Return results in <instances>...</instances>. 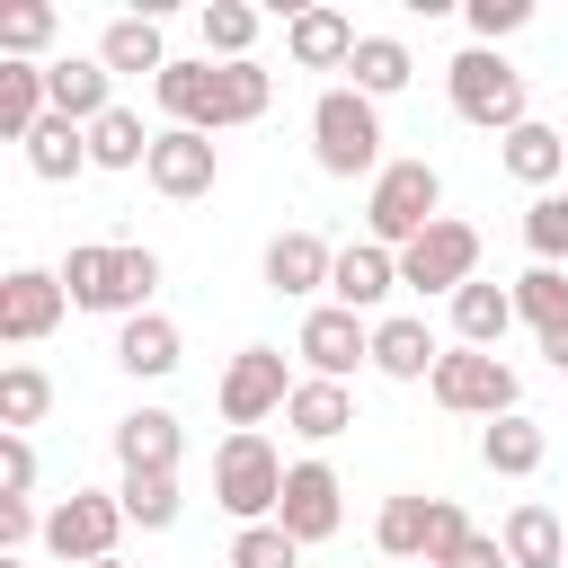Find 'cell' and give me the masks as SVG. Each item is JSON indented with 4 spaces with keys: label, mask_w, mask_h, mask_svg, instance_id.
Segmentation results:
<instances>
[{
    "label": "cell",
    "mask_w": 568,
    "mask_h": 568,
    "mask_svg": "<svg viewBox=\"0 0 568 568\" xmlns=\"http://www.w3.org/2000/svg\"><path fill=\"white\" fill-rule=\"evenodd\" d=\"M53 275H62L71 311H115V320H133V311H151V293H160V248L80 240V248H71Z\"/></svg>",
    "instance_id": "obj_1"
},
{
    "label": "cell",
    "mask_w": 568,
    "mask_h": 568,
    "mask_svg": "<svg viewBox=\"0 0 568 568\" xmlns=\"http://www.w3.org/2000/svg\"><path fill=\"white\" fill-rule=\"evenodd\" d=\"M311 160H320V178H382L390 169L382 160V106L355 80L311 98Z\"/></svg>",
    "instance_id": "obj_2"
},
{
    "label": "cell",
    "mask_w": 568,
    "mask_h": 568,
    "mask_svg": "<svg viewBox=\"0 0 568 568\" xmlns=\"http://www.w3.org/2000/svg\"><path fill=\"white\" fill-rule=\"evenodd\" d=\"M444 222V169L435 160H390L373 186H364V240L382 248H408L417 231Z\"/></svg>",
    "instance_id": "obj_3"
},
{
    "label": "cell",
    "mask_w": 568,
    "mask_h": 568,
    "mask_svg": "<svg viewBox=\"0 0 568 568\" xmlns=\"http://www.w3.org/2000/svg\"><path fill=\"white\" fill-rule=\"evenodd\" d=\"M444 89H453V115L462 124H479V133H515V124H532V98H524V71L506 62V53H488V44H470V53H453V71H444Z\"/></svg>",
    "instance_id": "obj_4"
},
{
    "label": "cell",
    "mask_w": 568,
    "mask_h": 568,
    "mask_svg": "<svg viewBox=\"0 0 568 568\" xmlns=\"http://www.w3.org/2000/svg\"><path fill=\"white\" fill-rule=\"evenodd\" d=\"M284 470H293V462H284L266 435H222V444H213V506H222L231 524H275Z\"/></svg>",
    "instance_id": "obj_5"
},
{
    "label": "cell",
    "mask_w": 568,
    "mask_h": 568,
    "mask_svg": "<svg viewBox=\"0 0 568 568\" xmlns=\"http://www.w3.org/2000/svg\"><path fill=\"white\" fill-rule=\"evenodd\" d=\"M435 408H453V417H479V426H497V417H515V399H524V382H515V364L506 355H479V346H444V364H435Z\"/></svg>",
    "instance_id": "obj_6"
},
{
    "label": "cell",
    "mask_w": 568,
    "mask_h": 568,
    "mask_svg": "<svg viewBox=\"0 0 568 568\" xmlns=\"http://www.w3.org/2000/svg\"><path fill=\"white\" fill-rule=\"evenodd\" d=\"M399 284H408V293H444V302H453L462 284H479V231L444 213L435 231H417V240L399 248Z\"/></svg>",
    "instance_id": "obj_7"
},
{
    "label": "cell",
    "mask_w": 568,
    "mask_h": 568,
    "mask_svg": "<svg viewBox=\"0 0 568 568\" xmlns=\"http://www.w3.org/2000/svg\"><path fill=\"white\" fill-rule=\"evenodd\" d=\"M115 532H124V506H115L106 488H71V497L44 515V550H53L62 568H98V559H115Z\"/></svg>",
    "instance_id": "obj_8"
},
{
    "label": "cell",
    "mask_w": 568,
    "mask_h": 568,
    "mask_svg": "<svg viewBox=\"0 0 568 568\" xmlns=\"http://www.w3.org/2000/svg\"><path fill=\"white\" fill-rule=\"evenodd\" d=\"M222 417H231V435H257L284 399H293V373H284V355L275 346H240L231 364H222Z\"/></svg>",
    "instance_id": "obj_9"
},
{
    "label": "cell",
    "mask_w": 568,
    "mask_h": 568,
    "mask_svg": "<svg viewBox=\"0 0 568 568\" xmlns=\"http://www.w3.org/2000/svg\"><path fill=\"white\" fill-rule=\"evenodd\" d=\"M62 311H71V293H62L53 266H9L0 275V337L9 346H44L62 328Z\"/></svg>",
    "instance_id": "obj_10"
},
{
    "label": "cell",
    "mask_w": 568,
    "mask_h": 568,
    "mask_svg": "<svg viewBox=\"0 0 568 568\" xmlns=\"http://www.w3.org/2000/svg\"><path fill=\"white\" fill-rule=\"evenodd\" d=\"M293 355L311 364V382H346L355 364H373V320H364V311H337V302H320V311L302 320Z\"/></svg>",
    "instance_id": "obj_11"
},
{
    "label": "cell",
    "mask_w": 568,
    "mask_h": 568,
    "mask_svg": "<svg viewBox=\"0 0 568 568\" xmlns=\"http://www.w3.org/2000/svg\"><path fill=\"white\" fill-rule=\"evenodd\" d=\"M275 524L311 550V541H337V524H346V488H337V470L311 453V462H293L284 470V506H275Z\"/></svg>",
    "instance_id": "obj_12"
},
{
    "label": "cell",
    "mask_w": 568,
    "mask_h": 568,
    "mask_svg": "<svg viewBox=\"0 0 568 568\" xmlns=\"http://www.w3.org/2000/svg\"><path fill=\"white\" fill-rule=\"evenodd\" d=\"M169 204H195V195H213V178H222V151H213V133H186V124H160V142H151V169H142Z\"/></svg>",
    "instance_id": "obj_13"
},
{
    "label": "cell",
    "mask_w": 568,
    "mask_h": 568,
    "mask_svg": "<svg viewBox=\"0 0 568 568\" xmlns=\"http://www.w3.org/2000/svg\"><path fill=\"white\" fill-rule=\"evenodd\" d=\"M257 275H266V293H275V302H311V293H328V275H337V248H328L320 231H275Z\"/></svg>",
    "instance_id": "obj_14"
},
{
    "label": "cell",
    "mask_w": 568,
    "mask_h": 568,
    "mask_svg": "<svg viewBox=\"0 0 568 568\" xmlns=\"http://www.w3.org/2000/svg\"><path fill=\"white\" fill-rule=\"evenodd\" d=\"M390 293H399V248H382V240H346V248H337V275H328V302L373 320Z\"/></svg>",
    "instance_id": "obj_15"
},
{
    "label": "cell",
    "mask_w": 568,
    "mask_h": 568,
    "mask_svg": "<svg viewBox=\"0 0 568 568\" xmlns=\"http://www.w3.org/2000/svg\"><path fill=\"white\" fill-rule=\"evenodd\" d=\"M44 98H53V115L98 124V115H115V71L98 53H62V62H44Z\"/></svg>",
    "instance_id": "obj_16"
},
{
    "label": "cell",
    "mask_w": 568,
    "mask_h": 568,
    "mask_svg": "<svg viewBox=\"0 0 568 568\" xmlns=\"http://www.w3.org/2000/svg\"><path fill=\"white\" fill-rule=\"evenodd\" d=\"M355 44H364V36H355L346 9H293V18H284V53H293L302 71H346Z\"/></svg>",
    "instance_id": "obj_17"
},
{
    "label": "cell",
    "mask_w": 568,
    "mask_h": 568,
    "mask_svg": "<svg viewBox=\"0 0 568 568\" xmlns=\"http://www.w3.org/2000/svg\"><path fill=\"white\" fill-rule=\"evenodd\" d=\"M275 106V71L266 62H213V98H204V133H231V124H257Z\"/></svg>",
    "instance_id": "obj_18"
},
{
    "label": "cell",
    "mask_w": 568,
    "mask_h": 568,
    "mask_svg": "<svg viewBox=\"0 0 568 568\" xmlns=\"http://www.w3.org/2000/svg\"><path fill=\"white\" fill-rule=\"evenodd\" d=\"M497 160H506V178H515V186H532V195H550V186L568 178V133L532 115V124H515V133L497 142Z\"/></svg>",
    "instance_id": "obj_19"
},
{
    "label": "cell",
    "mask_w": 568,
    "mask_h": 568,
    "mask_svg": "<svg viewBox=\"0 0 568 568\" xmlns=\"http://www.w3.org/2000/svg\"><path fill=\"white\" fill-rule=\"evenodd\" d=\"M178 355H186V337H178V320H169V311H133V320L115 328V364H124L133 382H169V373H178Z\"/></svg>",
    "instance_id": "obj_20"
},
{
    "label": "cell",
    "mask_w": 568,
    "mask_h": 568,
    "mask_svg": "<svg viewBox=\"0 0 568 568\" xmlns=\"http://www.w3.org/2000/svg\"><path fill=\"white\" fill-rule=\"evenodd\" d=\"M435 364H444V346H435V328L426 320H373V373L382 382H435Z\"/></svg>",
    "instance_id": "obj_21"
},
{
    "label": "cell",
    "mask_w": 568,
    "mask_h": 568,
    "mask_svg": "<svg viewBox=\"0 0 568 568\" xmlns=\"http://www.w3.org/2000/svg\"><path fill=\"white\" fill-rule=\"evenodd\" d=\"M178 453H186L178 408H124L115 417V462L124 470H178Z\"/></svg>",
    "instance_id": "obj_22"
},
{
    "label": "cell",
    "mask_w": 568,
    "mask_h": 568,
    "mask_svg": "<svg viewBox=\"0 0 568 568\" xmlns=\"http://www.w3.org/2000/svg\"><path fill=\"white\" fill-rule=\"evenodd\" d=\"M98 62L115 71V80H133V71H169L178 53H169V36H160V18H142V9H124V18H106V36H98Z\"/></svg>",
    "instance_id": "obj_23"
},
{
    "label": "cell",
    "mask_w": 568,
    "mask_h": 568,
    "mask_svg": "<svg viewBox=\"0 0 568 568\" xmlns=\"http://www.w3.org/2000/svg\"><path fill=\"white\" fill-rule=\"evenodd\" d=\"M506 328H515V284H488V275H479V284H462V293H453V337H462V346L497 355V346H506Z\"/></svg>",
    "instance_id": "obj_24"
},
{
    "label": "cell",
    "mask_w": 568,
    "mask_h": 568,
    "mask_svg": "<svg viewBox=\"0 0 568 568\" xmlns=\"http://www.w3.org/2000/svg\"><path fill=\"white\" fill-rule=\"evenodd\" d=\"M284 426L302 435V444H337L346 426H355V390L346 382H293V399H284Z\"/></svg>",
    "instance_id": "obj_25"
},
{
    "label": "cell",
    "mask_w": 568,
    "mask_h": 568,
    "mask_svg": "<svg viewBox=\"0 0 568 568\" xmlns=\"http://www.w3.org/2000/svg\"><path fill=\"white\" fill-rule=\"evenodd\" d=\"M426 532H435V497H426V488H399V497H382V515H373V541H382V559H399V568H426Z\"/></svg>",
    "instance_id": "obj_26"
},
{
    "label": "cell",
    "mask_w": 568,
    "mask_h": 568,
    "mask_svg": "<svg viewBox=\"0 0 568 568\" xmlns=\"http://www.w3.org/2000/svg\"><path fill=\"white\" fill-rule=\"evenodd\" d=\"M497 541H506V559H515V568H568V524H559L541 497H524V506L506 515V532H497Z\"/></svg>",
    "instance_id": "obj_27"
},
{
    "label": "cell",
    "mask_w": 568,
    "mask_h": 568,
    "mask_svg": "<svg viewBox=\"0 0 568 568\" xmlns=\"http://www.w3.org/2000/svg\"><path fill=\"white\" fill-rule=\"evenodd\" d=\"M479 462L497 470V479H532L541 462H550V435L515 408V417H497V426H479Z\"/></svg>",
    "instance_id": "obj_28"
},
{
    "label": "cell",
    "mask_w": 568,
    "mask_h": 568,
    "mask_svg": "<svg viewBox=\"0 0 568 568\" xmlns=\"http://www.w3.org/2000/svg\"><path fill=\"white\" fill-rule=\"evenodd\" d=\"M27 169H36L44 186L80 178V169H89V124H71V115H44V124L27 133Z\"/></svg>",
    "instance_id": "obj_29"
},
{
    "label": "cell",
    "mask_w": 568,
    "mask_h": 568,
    "mask_svg": "<svg viewBox=\"0 0 568 568\" xmlns=\"http://www.w3.org/2000/svg\"><path fill=\"white\" fill-rule=\"evenodd\" d=\"M346 71H355V89H364V98H373V106H382V98H399V89H408V80H417V53H408V44H399V36H364V44H355V62H346Z\"/></svg>",
    "instance_id": "obj_30"
},
{
    "label": "cell",
    "mask_w": 568,
    "mask_h": 568,
    "mask_svg": "<svg viewBox=\"0 0 568 568\" xmlns=\"http://www.w3.org/2000/svg\"><path fill=\"white\" fill-rule=\"evenodd\" d=\"M44 115H53V98H44V62H0V133L27 142Z\"/></svg>",
    "instance_id": "obj_31"
},
{
    "label": "cell",
    "mask_w": 568,
    "mask_h": 568,
    "mask_svg": "<svg viewBox=\"0 0 568 568\" xmlns=\"http://www.w3.org/2000/svg\"><path fill=\"white\" fill-rule=\"evenodd\" d=\"M115 506H124V524H142V532H169L178 524V470H124L115 479Z\"/></svg>",
    "instance_id": "obj_32"
},
{
    "label": "cell",
    "mask_w": 568,
    "mask_h": 568,
    "mask_svg": "<svg viewBox=\"0 0 568 568\" xmlns=\"http://www.w3.org/2000/svg\"><path fill=\"white\" fill-rule=\"evenodd\" d=\"M53 36H62V9L53 0H9L0 9V62H44Z\"/></svg>",
    "instance_id": "obj_33"
},
{
    "label": "cell",
    "mask_w": 568,
    "mask_h": 568,
    "mask_svg": "<svg viewBox=\"0 0 568 568\" xmlns=\"http://www.w3.org/2000/svg\"><path fill=\"white\" fill-rule=\"evenodd\" d=\"M204 62H257V9L248 0H204Z\"/></svg>",
    "instance_id": "obj_34"
},
{
    "label": "cell",
    "mask_w": 568,
    "mask_h": 568,
    "mask_svg": "<svg viewBox=\"0 0 568 568\" xmlns=\"http://www.w3.org/2000/svg\"><path fill=\"white\" fill-rule=\"evenodd\" d=\"M151 142H160V133H142V115L115 106V115L89 124V169H151Z\"/></svg>",
    "instance_id": "obj_35"
},
{
    "label": "cell",
    "mask_w": 568,
    "mask_h": 568,
    "mask_svg": "<svg viewBox=\"0 0 568 568\" xmlns=\"http://www.w3.org/2000/svg\"><path fill=\"white\" fill-rule=\"evenodd\" d=\"M515 320H524L532 337L568 328V266H524V275H515Z\"/></svg>",
    "instance_id": "obj_36"
},
{
    "label": "cell",
    "mask_w": 568,
    "mask_h": 568,
    "mask_svg": "<svg viewBox=\"0 0 568 568\" xmlns=\"http://www.w3.org/2000/svg\"><path fill=\"white\" fill-rule=\"evenodd\" d=\"M151 98H160V115H169V124H186V133H204V98H213V62H169V71L151 80Z\"/></svg>",
    "instance_id": "obj_37"
},
{
    "label": "cell",
    "mask_w": 568,
    "mask_h": 568,
    "mask_svg": "<svg viewBox=\"0 0 568 568\" xmlns=\"http://www.w3.org/2000/svg\"><path fill=\"white\" fill-rule=\"evenodd\" d=\"M44 408H53V382H44V364H9V373H0V435H27V426H44Z\"/></svg>",
    "instance_id": "obj_38"
},
{
    "label": "cell",
    "mask_w": 568,
    "mask_h": 568,
    "mask_svg": "<svg viewBox=\"0 0 568 568\" xmlns=\"http://www.w3.org/2000/svg\"><path fill=\"white\" fill-rule=\"evenodd\" d=\"M524 248H532V266H568V195L559 186L524 204Z\"/></svg>",
    "instance_id": "obj_39"
},
{
    "label": "cell",
    "mask_w": 568,
    "mask_h": 568,
    "mask_svg": "<svg viewBox=\"0 0 568 568\" xmlns=\"http://www.w3.org/2000/svg\"><path fill=\"white\" fill-rule=\"evenodd\" d=\"M231 568H302V541L284 524H240L231 532Z\"/></svg>",
    "instance_id": "obj_40"
},
{
    "label": "cell",
    "mask_w": 568,
    "mask_h": 568,
    "mask_svg": "<svg viewBox=\"0 0 568 568\" xmlns=\"http://www.w3.org/2000/svg\"><path fill=\"white\" fill-rule=\"evenodd\" d=\"M532 27V0H470V36L497 53V36H524Z\"/></svg>",
    "instance_id": "obj_41"
},
{
    "label": "cell",
    "mask_w": 568,
    "mask_h": 568,
    "mask_svg": "<svg viewBox=\"0 0 568 568\" xmlns=\"http://www.w3.org/2000/svg\"><path fill=\"white\" fill-rule=\"evenodd\" d=\"M27 488H36V444L0 435V497H27Z\"/></svg>",
    "instance_id": "obj_42"
},
{
    "label": "cell",
    "mask_w": 568,
    "mask_h": 568,
    "mask_svg": "<svg viewBox=\"0 0 568 568\" xmlns=\"http://www.w3.org/2000/svg\"><path fill=\"white\" fill-rule=\"evenodd\" d=\"M444 568H515V559H506V541H497V532H470V541H462Z\"/></svg>",
    "instance_id": "obj_43"
},
{
    "label": "cell",
    "mask_w": 568,
    "mask_h": 568,
    "mask_svg": "<svg viewBox=\"0 0 568 568\" xmlns=\"http://www.w3.org/2000/svg\"><path fill=\"white\" fill-rule=\"evenodd\" d=\"M541 355H550V373H568V328H550V337H541Z\"/></svg>",
    "instance_id": "obj_44"
},
{
    "label": "cell",
    "mask_w": 568,
    "mask_h": 568,
    "mask_svg": "<svg viewBox=\"0 0 568 568\" xmlns=\"http://www.w3.org/2000/svg\"><path fill=\"white\" fill-rule=\"evenodd\" d=\"M0 568H36V559H0Z\"/></svg>",
    "instance_id": "obj_45"
},
{
    "label": "cell",
    "mask_w": 568,
    "mask_h": 568,
    "mask_svg": "<svg viewBox=\"0 0 568 568\" xmlns=\"http://www.w3.org/2000/svg\"><path fill=\"white\" fill-rule=\"evenodd\" d=\"M98 568H124V559H98Z\"/></svg>",
    "instance_id": "obj_46"
},
{
    "label": "cell",
    "mask_w": 568,
    "mask_h": 568,
    "mask_svg": "<svg viewBox=\"0 0 568 568\" xmlns=\"http://www.w3.org/2000/svg\"><path fill=\"white\" fill-rule=\"evenodd\" d=\"M559 133H568V115H559Z\"/></svg>",
    "instance_id": "obj_47"
}]
</instances>
